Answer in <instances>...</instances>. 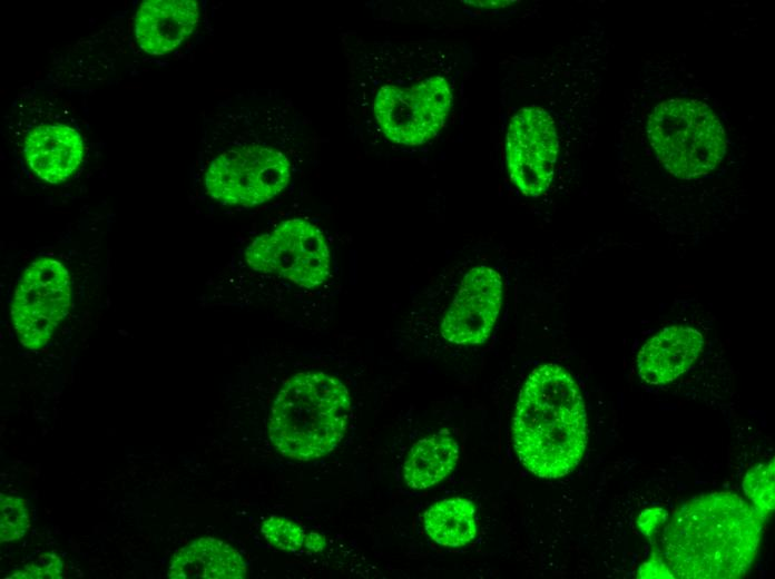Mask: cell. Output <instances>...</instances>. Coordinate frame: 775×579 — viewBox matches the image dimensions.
I'll return each instance as SVG.
<instances>
[{"instance_id": "cell-1", "label": "cell", "mask_w": 775, "mask_h": 579, "mask_svg": "<svg viewBox=\"0 0 775 579\" xmlns=\"http://www.w3.org/2000/svg\"><path fill=\"white\" fill-rule=\"evenodd\" d=\"M764 517L730 492L697 497L666 526L660 548L674 578L730 579L743 576L758 549Z\"/></svg>"}, {"instance_id": "cell-2", "label": "cell", "mask_w": 775, "mask_h": 579, "mask_svg": "<svg viewBox=\"0 0 775 579\" xmlns=\"http://www.w3.org/2000/svg\"><path fill=\"white\" fill-rule=\"evenodd\" d=\"M512 440L520 462L539 478H561L578 465L587 444V414L563 367L548 363L529 374L516 404Z\"/></svg>"}, {"instance_id": "cell-3", "label": "cell", "mask_w": 775, "mask_h": 579, "mask_svg": "<svg viewBox=\"0 0 775 579\" xmlns=\"http://www.w3.org/2000/svg\"><path fill=\"white\" fill-rule=\"evenodd\" d=\"M673 92L653 94L640 110L639 129L642 147L659 166L675 178L694 180L706 177L720 166L730 138L715 108L699 94L681 86Z\"/></svg>"}, {"instance_id": "cell-4", "label": "cell", "mask_w": 775, "mask_h": 579, "mask_svg": "<svg viewBox=\"0 0 775 579\" xmlns=\"http://www.w3.org/2000/svg\"><path fill=\"white\" fill-rule=\"evenodd\" d=\"M350 413V393L339 379L323 372L298 373L274 400L269 440L287 458L314 460L341 442Z\"/></svg>"}, {"instance_id": "cell-5", "label": "cell", "mask_w": 775, "mask_h": 579, "mask_svg": "<svg viewBox=\"0 0 775 579\" xmlns=\"http://www.w3.org/2000/svg\"><path fill=\"white\" fill-rule=\"evenodd\" d=\"M292 165L279 149L262 143H241L209 161L204 185L208 196L222 204L252 207L283 192Z\"/></svg>"}, {"instance_id": "cell-6", "label": "cell", "mask_w": 775, "mask_h": 579, "mask_svg": "<svg viewBox=\"0 0 775 579\" xmlns=\"http://www.w3.org/2000/svg\"><path fill=\"white\" fill-rule=\"evenodd\" d=\"M244 258L255 272L275 275L304 287L324 284L331 273V256L321 229L303 218H291L257 236Z\"/></svg>"}, {"instance_id": "cell-7", "label": "cell", "mask_w": 775, "mask_h": 579, "mask_svg": "<svg viewBox=\"0 0 775 579\" xmlns=\"http://www.w3.org/2000/svg\"><path fill=\"white\" fill-rule=\"evenodd\" d=\"M452 101L451 85L443 76L434 75L411 86H382L375 95L373 112L390 140L419 146L442 129Z\"/></svg>"}, {"instance_id": "cell-8", "label": "cell", "mask_w": 775, "mask_h": 579, "mask_svg": "<svg viewBox=\"0 0 775 579\" xmlns=\"http://www.w3.org/2000/svg\"><path fill=\"white\" fill-rule=\"evenodd\" d=\"M71 305V279L62 263L42 256L23 272L11 303V318L20 343L43 347Z\"/></svg>"}, {"instance_id": "cell-9", "label": "cell", "mask_w": 775, "mask_h": 579, "mask_svg": "<svg viewBox=\"0 0 775 579\" xmlns=\"http://www.w3.org/2000/svg\"><path fill=\"white\" fill-rule=\"evenodd\" d=\"M556 119L541 106L519 109L510 120L506 160L512 183L526 196L545 194L555 176L559 156Z\"/></svg>"}, {"instance_id": "cell-10", "label": "cell", "mask_w": 775, "mask_h": 579, "mask_svg": "<svg viewBox=\"0 0 775 579\" xmlns=\"http://www.w3.org/2000/svg\"><path fill=\"white\" fill-rule=\"evenodd\" d=\"M503 300L501 275L477 265L464 275L441 322L442 337L457 345H478L490 336Z\"/></svg>"}, {"instance_id": "cell-11", "label": "cell", "mask_w": 775, "mask_h": 579, "mask_svg": "<svg viewBox=\"0 0 775 579\" xmlns=\"http://www.w3.org/2000/svg\"><path fill=\"white\" fill-rule=\"evenodd\" d=\"M22 153L27 166L38 178L49 184H61L81 165L85 144L73 126L42 122L28 130Z\"/></svg>"}, {"instance_id": "cell-12", "label": "cell", "mask_w": 775, "mask_h": 579, "mask_svg": "<svg viewBox=\"0 0 775 579\" xmlns=\"http://www.w3.org/2000/svg\"><path fill=\"white\" fill-rule=\"evenodd\" d=\"M198 20L197 1L146 0L139 4L135 14V39L147 55L163 56L188 39Z\"/></svg>"}, {"instance_id": "cell-13", "label": "cell", "mask_w": 775, "mask_h": 579, "mask_svg": "<svg viewBox=\"0 0 775 579\" xmlns=\"http://www.w3.org/2000/svg\"><path fill=\"white\" fill-rule=\"evenodd\" d=\"M703 346L704 337L696 328L667 326L649 338L639 351L638 374L649 384L668 383L693 365Z\"/></svg>"}, {"instance_id": "cell-14", "label": "cell", "mask_w": 775, "mask_h": 579, "mask_svg": "<svg viewBox=\"0 0 775 579\" xmlns=\"http://www.w3.org/2000/svg\"><path fill=\"white\" fill-rule=\"evenodd\" d=\"M246 562L228 543L216 538H198L178 550L170 561L171 579H242Z\"/></svg>"}, {"instance_id": "cell-15", "label": "cell", "mask_w": 775, "mask_h": 579, "mask_svg": "<svg viewBox=\"0 0 775 579\" xmlns=\"http://www.w3.org/2000/svg\"><path fill=\"white\" fill-rule=\"evenodd\" d=\"M459 460V444L448 430L419 440L410 449L402 473L406 485L423 490L443 481Z\"/></svg>"}, {"instance_id": "cell-16", "label": "cell", "mask_w": 775, "mask_h": 579, "mask_svg": "<svg viewBox=\"0 0 775 579\" xmlns=\"http://www.w3.org/2000/svg\"><path fill=\"white\" fill-rule=\"evenodd\" d=\"M423 526L435 543L449 548L463 547L478 532L475 507L461 497L443 499L425 510Z\"/></svg>"}, {"instance_id": "cell-17", "label": "cell", "mask_w": 775, "mask_h": 579, "mask_svg": "<svg viewBox=\"0 0 775 579\" xmlns=\"http://www.w3.org/2000/svg\"><path fill=\"white\" fill-rule=\"evenodd\" d=\"M743 488L755 508L767 518L774 507V462L752 469L744 479Z\"/></svg>"}, {"instance_id": "cell-18", "label": "cell", "mask_w": 775, "mask_h": 579, "mask_svg": "<svg viewBox=\"0 0 775 579\" xmlns=\"http://www.w3.org/2000/svg\"><path fill=\"white\" fill-rule=\"evenodd\" d=\"M29 527L26 500L20 497H0V542L16 541L24 536Z\"/></svg>"}, {"instance_id": "cell-19", "label": "cell", "mask_w": 775, "mask_h": 579, "mask_svg": "<svg viewBox=\"0 0 775 579\" xmlns=\"http://www.w3.org/2000/svg\"><path fill=\"white\" fill-rule=\"evenodd\" d=\"M261 530L272 546L283 551H298L305 543L303 528L287 518L272 516L263 522Z\"/></svg>"}, {"instance_id": "cell-20", "label": "cell", "mask_w": 775, "mask_h": 579, "mask_svg": "<svg viewBox=\"0 0 775 579\" xmlns=\"http://www.w3.org/2000/svg\"><path fill=\"white\" fill-rule=\"evenodd\" d=\"M63 565L55 553H43L38 559L22 569L14 571L7 578L23 579H58L62 578Z\"/></svg>"}, {"instance_id": "cell-21", "label": "cell", "mask_w": 775, "mask_h": 579, "mask_svg": "<svg viewBox=\"0 0 775 579\" xmlns=\"http://www.w3.org/2000/svg\"><path fill=\"white\" fill-rule=\"evenodd\" d=\"M304 546L312 551H321L325 546V539L322 534L311 532L305 538Z\"/></svg>"}]
</instances>
